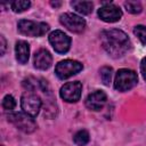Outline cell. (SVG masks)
Listing matches in <instances>:
<instances>
[{"label": "cell", "mask_w": 146, "mask_h": 146, "mask_svg": "<svg viewBox=\"0 0 146 146\" xmlns=\"http://www.w3.org/2000/svg\"><path fill=\"white\" fill-rule=\"evenodd\" d=\"M100 39L104 49L112 57H121L130 49V40L128 35L121 30L112 29L104 31Z\"/></svg>", "instance_id": "cell-1"}, {"label": "cell", "mask_w": 146, "mask_h": 146, "mask_svg": "<svg viewBox=\"0 0 146 146\" xmlns=\"http://www.w3.org/2000/svg\"><path fill=\"white\" fill-rule=\"evenodd\" d=\"M138 81L137 74L132 70L121 68L116 72L114 79V88L119 91H127L136 86Z\"/></svg>", "instance_id": "cell-2"}, {"label": "cell", "mask_w": 146, "mask_h": 146, "mask_svg": "<svg viewBox=\"0 0 146 146\" xmlns=\"http://www.w3.org/2000/svg\"><path fill=\"white\" fill-rule=\"evenodd\" d=\"M18 31L29 36H41L49 31V25L42 22L22 19L18 22Z\"/></svg>", "instance_id": "cell-3"}, {"label": "cell", "mask_w": 146, "mask_h": 146, "mask_svg": "<svg viewBox=\"0 0 146 146\" xmlns=\"http://www.w3.org/2000/svg\"><path fill=\"white\" fill-rule=\"evenodd\" d=\"M83 68L82 64L78 60H72V59H65L59 62L56 67H55V73L60 80L68 79L70 76L79 73Z\"/></svg>", "instance_id": "cell-4"}, {"label": "cell", "mask_w": 146, "mask_h": 146, "mask_svg": "<svg viewBox=\"0 0 146 146\" xmlns=\"http://www.w3.org/2000/svg\"><path fill=\"white\" fill-rule=\"evenodd\" d=\"M8 120L23 132H33L36 128V123L32 116L26 113H11L8 115Z\"/></svg>", "instance_id": "cell-5"}, {"label": "cell", "mask_w": 146, "mask_h": 146, "mask_svg": "<svg viewBox=\"0 0 146 146\" xmlns=\"http://www.w3.org/2000/svg\"><path fill=\"white\" fill-rule=\"evenodd\" d=\"M41 105H42V102H41L40 97L35 94L27 92V94H24L21 98L22 110L24 111V113L29 114L32 117H34L39 114Z\"/></svg>", "instance_id": "cell-6"}, {"label": "cell", "mask_w": 146, "mask_h": 146, "mask_svg": "<svg viewBox=\"0 0 146 146\" xmlns=\"http://www.w3.org/2000/svg\"><path fill=\"white\" fill-rule=\"evenodd\" d=\"M59 22L67 30H70L71 32H74V33H81L86 29V21L82 17H80L75 14H72V13H65V14L60 15Z\"/></svg>", "instance_id": "cell-7"}, {"label": "cell", "mask_w": 146, "mask_h": 146, "mask_svg": "<svg viewBox=\"0 0 146 146\" xmlns=\"http://www.w3.org/2000/svg\"><path fill=\"white\" fill-rule=\"evenodd\" d=\"M49 42L58 54H65L68 51L71 46V38L63 31L56 30L49 34Z\"/></svg>", "instance_id": "cell-8"}, {"label": "cell", "mask_w": 146, "mask_h": 146, "mask_svg": "<svg viewBox=\"0 0 146 146\" xmlns=\"http://www.w3.org/2000/svg\"><path fill=\"white\" fill-rule=\"evenodd\" d=\"M82 92V84L79 81L65 83L59 91L60 97L67 103H75L80 99Z\"/></svg>", "instance_id": "cell-9"}, {"label": "cell", "mask_w": 146, "mask_h": 146, "mask_svg": "<svg viewBox=\"0 0 146 146\" xmlns=\"http://www.w3.org/2000/svg\"><path fill=\"white\" fill-rule=\"evenodd\" d=\"M98 16L104 22L114 23L120 21V18L122 17V11L119 7L114 6L113 3H106L98 9Z\"/></svg>", "instance_id": "cell-10"}, {"label": "cell", "mask_w": 146, "mask_h": 146, "mask_svg": "<svg viewBox=\"0 0 146 146\" xmlns=\"http://www.w3.org/2000/svg\"><path fill=\"white\" fill-rule=\"evenodd\" d=\"M107 100L106 94L102 90H96L95 92L90 94L86 99V106L91 111H99L104 107Z\"/></svg>", "instance_id": "cell-11"}, {"label": "cell", "mask_w": 146, "mask_h": 146, "mask_svg": "<svg viewBox=\"0 0 146 146\" xmlns=\"http://www.w3.org/2000/svg\"><path fill=\"white\" fill-rule=\"evenodd\" d=\"M51 55L46 49H40L34 55V67L38 70H47L51 66Z\"/></svg>", "instance_id": "cell-12"}, {"label": "cell", "mask_w": 146, "mask_h": 146, "mask_svg": "<svg viewBox=\"0 0 146 146\" xmlns=\"http://www.w3.org/2000/svg\"><path fill=\"white\" fill-rule=\"evenodd\" d=\"M15 54H16V59L21 64H25L29 60L30 56V46L26 41H17L15 46Z\"/></svg>", "instance_id": "cell-13"}, {"label": "cell", "mask_w": 146, "mask_h": 146, "mask_svg": "<svg viewBox=\"0 0 146 146\" xmlns=\"http://www.w3.org/2000/svg\"><path fill=\"white\" fill-rule=\"evenodd\" d=\"M71 6L73 7V9H75L78 13L82 15H89L90 13H92L94 8L91 1H72Z\"/></svg>", "instance_id": "cell-14"}, {"label": "cell", "mask_w": 146, "mask_h": 146, "mask_svg": "<svg viewBox=\"0 0 146 146\" xmlns=\"http://www.w3.org/2000/svg\"><path fill=\"white\" fill-rule=\"evenodd\" d=\"M73 140H74V143L78 146H84L89 141V133H88V131L87 130H80V131H78L74 135Z\"/></svg>", "instance_id": "cell-15"}, {"label": "cell", "mask_w": 146, "mask_h": 146, "mask_svg": "<svg viewBox=\"0 0 146 146\" xmlns=\"http://www.w3.org/2000/svg\"><path fill=\"white\" fill-rule=\"evenodd\" d=\"M30 6H31V2L29 0H15L10 3V7L15 13H22L26 10Z\"/></svg>", "instance_id": "cell-16"}, {"label": "cell", "mask_w": 146, "mask_h": 146, "mask_svg": "<svg viewBox=\"0 0 146 146\" xmlns=\"http://www.w3.org/2000/svg\"><path fill=\"white\" fill-rule=\"evenodd\" d=\"M112 72L113 70L110 66H103L100 68V79L105 86H110L112 80Z\"/></svg>", "instance_id": "cell-17"}, {"label": "cell", "mask_w": 146, "mask_h": 146, "mask_svg": "<svg viewBox=\"0 0 146 146\" xmlns=\"http://www.w3.org/2000/svg\"><path fill=\"white\" fill-rule=\"evenodd\" d=\"M125 9L131 14H139L141 11V5L138 1H125L124 2Z\"/></svg>", "instance_id": "cell-18"}, {"label": "cell", "mask_w": 146, "mask_h": 146, "mask_svg": "<svg viewBox=\"0 0 146 146\" xmlns=\"http://www.w3.org/2000/svg\"><path fill=\"white\" fill-rule=\"evenodd\" d=\"M135 35L140 40L143 44H146V26L144 25H137L133 29Z\"/></svg>", "instance_id": "cell-19"}, {"label": "cell", "mask_w": 146, "mask_h": 146, "mask_svg": "<svg viewBox=\"0 0 146 146\" xmlns=\"http://www.w3.org/2000/svg\"><path fill=\"white\" fill-rule=\"evenodd\" d=\"M16 106V102H15V98L10 95H7L5 96L3 100H2V107L7 111H13Z\"/></svg>", "instance_id": "cell-20"}, {"label": "cell", "mask_w": 146, "mask_h": 146, "mask_svg": "<svg viewBox=\"0 0 146 146\" xmlns=\"http://www.w3.org/2000/svg\"><path fill=\"white\" fill-rule=\"evenodd\" d=\"M140 71H141L143 78L146 80V57L141 60V64H140Z\"/></svg>", "instance_id": "cell-21"}, {"label": "cell", "mask_w": 146, "mask_h": 146, "mask_svg": "<svg viewBox=\"0 0 146 146\" xmlns=\"http://www.w3.org/2000/svg\"><path fill=\"white\" fill-rule=\"evenodd\" d=\"M0 41H1V55H3L6 50V40L3 35H0Z\"/></svg>", "instance_id": "cell-22"}, {"label": "cell", "mask_w": 146, "mask_h": 146, "mask_svg": "<svg viewBox=\"0 0 146 146\" xmlns=\"http://www.w3.org/2000/svg\"><path fill=\"white\" fill-rule=\"evenodd\" d=\"M51 5L56 7V6H59V5H60V2H51Z\"/></svg>", "instance_id": "cell-23"}]
</instances>
